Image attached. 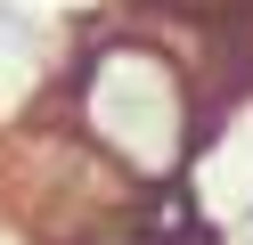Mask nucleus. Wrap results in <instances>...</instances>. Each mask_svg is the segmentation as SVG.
<instances>
[{
	"instance_id": "f257e3e1",
	"label": "nucleus",
	"mask_w": 253,
	"mask_h": 245,
	"mask_svg": "<svg viewBox=\"0 0 253 245\" xmlns=\"http://www.w3.org/2000/svg\"><path fill=\"white\" fill-rule=\"evenodd\" d=\"M0 33H8V41H17V49H25V41H33V25H25V16H17V8H8V0H0Z\"/></svg>"
}]
</instances>
